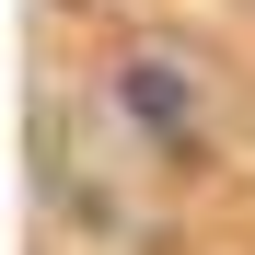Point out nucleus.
Returning a JSON list of instances; mask_svg holds the SVG:
<instances>
[{"label": "nucleus", "mask_w": 255, "mask_h": 255, "mask_svg": "<svg viewBox=\"0 0 255 255\" xmlns=\"http://www.w3.org/2000/svg\"><path fill=\"white\" fill-rule=\"evenodd\" d=\"M128 105H139V116H162V139H186V116H197V93H186L162 58H139V70H128Z\"/></svg>", "instance_id": "1"}]
</instances>
